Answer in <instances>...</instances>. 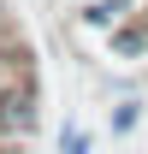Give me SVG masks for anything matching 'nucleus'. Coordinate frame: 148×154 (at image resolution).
Segmentation results:
<instances>
[{
  "instance_id": "nucleus-2",
  "label": "nucleus",
  "mask_w": 148,
  "mask_h": 154,
  "mask_svg": "<svg viewBox=\"0 0 148 154\" xmlns=\"http://www.w3.org/2000/svg\"><path fill=\"white\" fill-rule=\"evenodd\" d=\"M125 6H130V0H89V6H83V24H95V30H113V24L125 18Z\"/></svg>"
},
{
  "instance_id": "nucleus-1",
  "label": "nucleus",
  "mask_w": 148,
  "mask_h": 154,
  "mask_svg": "<svg viewBox=\"0 0 148 154\" xmlns=\"http://www.w3.org/2000/svg\"><path fill=\"white\" fill-rule=\"evenodd\" d=\"M113 54L119 59H142L148 54V18L142 24H113Z\"/></svg>"
},
{
  "instance_id": "nucleus-5",
  "label": "nucleus",
  "mask_w": 148,
  "mask_h": 154,
  "mask_svg": "<svg viewBox=\"0 0 148 154\" xmlns=\"http://www.w3.org/2000/svg\"><path fill=\"white\" fill-rule=\"evenodd\" d=\"M0 24H6V0H0Z\"/></svg>"
},
{
  "instance_id": "nucleus-3",
  "label": "nucleus",
  "mask_w": 148,
  "mask_h": 154,
  "mask_svg": "<svg viewBox=\"0 0 148 154\" xmlns=\"http://www.w3.org/2000/svg\"><path fill=\"white\" fill-rule=\"evenodd\" d=\"M59 154H95V136L83 131V125H65V131H59Z\"/></svg>"
},
{
  "instance_id": "nucleus-4",
  "label": "nucleus",
  "mask_w": 148,
  "mask_h": 154,
  "mask_svg": "<svg viewBox=\"0 0 148 154\" xmlns=\"http://www.w3.org/2000/svg\"><path fill=\"white\" fill-rule=\"evenodd\" d=\"M136 119H142V101H119V107H113V136H130Z\"/></svg>"
}]
</instances>
